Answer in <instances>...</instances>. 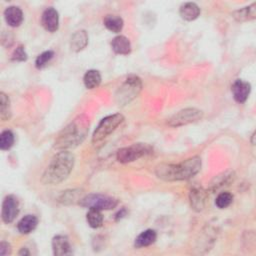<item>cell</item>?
Returning <instances> with one entry per match:
<instances>
[{"mask_svg":"<svg viewBox=\"0 0 256 256\" xmlns=\"http://www.w3.org/2000/svg\"><path fill=\"white\" fill-rule=\"evenodd\" d=\"M90 126L87 115L81 114L64 127L54 142V148L60 151L69 150L80 145L86 138Z\"/></svg>","mask_w":256,"mask_h":256,"instance_id":"cell-1","label":"cell"},{"mask_svg":"<svg viewBox=\"0 0 256 256\" xmlns=\"http://www.w3.org/2000/svg\"><path fill=\"white\" fill-rule=\"evenodd\" d=\"M201 169V158L194 156L178 164L163 163L156 167V175L165 181L188 180L195 176Z\"/></svg>","mask_w":256,"mask_h":256,"instance_id":"cell-2","label":"cell"},{"mask_svg":"<svg viewBox=\"0 0 256 256\" xmlns=\"http://www.w3.org/2000/svg\"><path fill=\"white\" fill-rule=\"evenodd\" d=\"M75 163L74 155L68 150H62L55 154L46 167L42 182L44 184L55 185L64 181L71 173Z\"/></svg>","mask_w":256,"mask_h":256,"instance_id":"cell-3","label":"cell"},{"mask_svg":"<svg viewBox=\"0 0 256 256\" xmlns=\"http://www.w3.org/2000/svg\"><path fill=\"white\" fill-rule=\"evenodd\" d=\"M142 89V81L136 75H129L115 93V100L119 106H125L138 96Z\"/></svg>","mask_w":256,"mask_h":256,"instance_id":"cell-4","label":"cell"},{"mask_svg":"<svg viewBox=\"0 0 256 256\" xmlns=\"http://www.w3.org/2000/svg\"><path fill=\"white\" fill-rule=\"evenodd\" d=\"M124 116L120 113L112 114L109 116L104 117L96 129L93 132L92 135V142L93 143H98L108 137L112 132L116 130V128L123 122Z\"/></svg>","mask_w":256,"mask_h":256,"instance_id":"cell-5","label":"cell"},{"mask_svg":"<svg viewBox=\"0 0 256 256\" xmlns=\"http://www.w3.org/2000/svg\"><path fill=\"white\" fill-rule=\"evenodd\" d=\"M79 204L83 207L89 209H97V210H110L117 206V199L102 195V194H88L81 198Z\"/></svg>","mask_w":256,"mask_h":256,"instance_id":"cell-6","label":"cell"},{"mask_svg":"<svg viewBox=\"0 0 256 256\" xmlns=\"http://www.w3.org/2000/svg\"><path fill=\"white\" fill-rule=\"evenodd\" d=\"M152 148L145 143H135L127 147H123L117 151L116 158L120 163H130L140 157L149 154Z\"/></svg>","mask_w":256,"mask_h":256,"instance_id":"cell-7","label":"cell"},{"mask_svg":"<svg viewBox=\"0 0 256 256\" xmlns=\"http://www.w3.org/2000/svg\"><path fill=\"white\" fill-rule=\"evenodd\" d=\"M203 117V112L196 108H185L174 115H172L167 123L171 127H180L190 123H194L199 121Z\"/></svg>","mask_w":256,"mask_h":256,"instance_id":"cell-8","label":"cell"},{"mask_svg":"<svg viewBox=\"0 0 256 256\" xmlns=\"http://www.w3.org/2000/svg\"><path fill=\"white\" fill-rule=\"evenodd\" d=\"M19 213V202L14 195H8L2 203V220L4 223H11Z\"/></svg>","mask_w":256,"mask_h":256,"instance_id":"cell-9","label":"cell"},{"mask_svg":"<svg viewBox=\"0 0 256 256\" xmlns=\"http://www.w3.org/2000/svg\"><path fill=\"white\" fill-rule=\"evenodd\" d=\"M189 201L194 211L200 212L204 209L207 201V192L201 186H193L189 192Z\"/></svg>","mask_w":256,"mask_h":256,"instance_id":"cell-10","label":"cell"},{"mask_svg":"<svg viewBox=\"0 0 256 256\" xmlns=\"http://www.w3.org/2000/svg\"><path fill=\"white\" fill-rule=\"evenodd\" d=\"M41 24L45 30L55 32L59 28V14L56 9L49 7L44 10L41 17Z\"/></svg>","mask_w":256,"mask_h":256,"instance_id":"cell-11","label":"cell"},{"mask_svg":"<svg viewBox=\"0 0 256 256\" xmlns=\"http://www.w3.org/2000/svg\"><path fill=\"white\" fill-rule=\"evenodd\" d=\"M231 90H232L233 97H234L235 101L238 103H244L250 94L251 85L248 82L237 79L233 83Z\"/></svg>","mask_w":256,"mask_h":256,"instance_id":"cell-12","label":"cell"},{"mask_svg":"<svg viewBox=\"0 0 256 256\" xmlns=\"http://www.w3.org/2000/svg\"><path fill=\"white\" fill-rule=\"evenodd\" d=\"M52 249H53V254L55 256L70 255L72 253L69 240L64 235H57V236L53 237Z\"/></svg>","mask_w":256,"mask_h":256,"instance_id":"cell-13","label":"cell"},{"mask_svg":"<svg viewBox=\"0 0 256 256\" xmlns=\"http://www.w3.org/2000/svg\"><path fill=\"white\" fill-rule=\"evenodd\" d=\"M6 23L11 27H18L23 21V12L18 6H9L4 10Z\"/></svg>","mask_w":256,"mask_h":256,"instance_id":"cell-14","label":"cell"},{"mask_svg":"<svg viewBox=\"0 0 256 256\" xmlns=\"http://www.w3.org/2000/svg\"><path fill=\"white\" fill-rule=\"evenodd\" d=\"M111 47L116 54L128 55L131 52V43L129 39L123 35L114 37L111 42Z\"/></svg>","mask_w":256,"mask_h":256,"instance_id":"cell-15","label":"cell"},{"mask_svg":"<svg viewBox=\"0 0 256 256\" xmlns=\"http://www.w3.org/2000/svg\"><path fill=\"white\" fill-rule=\"evenodd\" d=\"M179 14L182 19L186 21H193L200 15V8L196 3L187 2L180 6Z\"/></svg>","mask_w":256,"mask_h":256,"instance_id":"cell-16","label":"cell"},{"mask_svg":"<svg viewBox=\"0 0 256 256\" xmlns=\"http://www.w3.org/2000/svg\"><path fill=\"white\" fill-rule=\"evenodd\" d=\"M88 44V34L85 30L76 31L70 39V48L74 52L83 50Z\"/></svg>","mask_w":256,"mask_h":256,"instance_id":"cell-17","label":"cell"},{"mask_svg":"<svg viewBox=\"0 0 256 256\" xmlns=\"http://www.w3.org/2000/svg\"><path fill=\"white\" fill-rule=\"evenodd\" d=\"M38 224V219L35 215L28 214L21 218V220L17 224V229L21 234H29L32 232Z\"/></svg>","mask_w":256,"mask_h":256,"instance_id":"cell-18","label":"cell"},{"mask_svg":"<svg viewBox=\"0 0 256 256\" xmlns=\"http://www.w3.org/2000/svg\"><path fill=\"white\" fill-rule=\"evenodd\" d=\"M233 18L238 22H245L253 20L256 17V3H253L247 7L236 10L233 12Z\"/></svg>","mask_w":256,"mask_h":256,"instance_id":"cell-19","label":"cell"},{"mask_svg":"<svg viewBox=\"0 0 256 256\" xmlns=\"http://www.w3.org/2000/svg\"><path fill=\"white\" fill-rule=\"evenodd\" d=\"M157 238V234L155 230L152 229H147L143 232H141L135 239L134 245L137 248H141V247H146L149 246L151 244H153L155 242Z\"/></svg>","mask_w":256,"mask_h":256,"instance_id":"cell-20","label":"cell"},{"mask_svg":"<svg viewBox=\"0 0 256 256\" xmlns=\"http://www.w3.org/2000/svg\"><path fill=\"white\" fill-rule=\"evenodd\" d=\"M234 179V172L233 171H226L223 172L213 178V180L210 183L209 189L211 191H215L225 185H228L231 181Z\"/></svg>","mask_w":256,"mask_h":256,"instance_id":"cell-21","label":"cell"},{"mask_svg":"<svg viewBox=\"0 0 256 256\" xmlns=\"http://www.w3.org/2000/svg\"><path fill=\"white\" fill-rule=\"evenodd\" d=\"M84 85L87 89H94L98 87L101 83V75L98 70H88L83 77Z\"/></svg>","mask_w":256,"mask_h":256,"instance_id":"cell-22","label":"cell"},{"mask_svg":"<svg viewBox=\"0 0 256 256\" xmlns=\"http://www.w3.org/2000/svg\"><path fill=\"white\" fill-rule=\"evenodd\" d=\"M103 22L105 27L114 33H119L124 25L123 19L118 15H107Z\"/></svg>","mask_w":256,"mask_h":256,"instance_id":"cell-23","label":"cell"},{"mask_svg":"<svg viewBox=\"0 0 256 256\" xmlns=\"http://www.w3.org/2000/svg\"><path fill=\"white\" fill-rule=\"evenodd\" d=\"M11 117V107L10 100L8 96L4 93H0V118L2 121H7Z\"/></svg>","mask_w":256,"mask_h":256,"instance_id":"cell-24","label":"cell"},{"mask_svg":"<svg viewBox=\"0 0 256 256\" xmlns=\"http://www.w3.org/2000/svg\"><path fill=\"white\" fill-rule=\"evenodd\" d=\"M86 220L90 227L99 228L103 224V216L100 210L97 209H89L86 214Z\"/></svg>","mask_w":256,"mask_h":256,"instance_id":"cell-25","label":"cell"},{"mask_svg":"<svg viewBox=\"0 0 256 256\" xmlns=\"http://www.w3.org/2000/svg\"><path fill=\"white\" fill-rule=\"evenodd\" d=\"M82 197H80V190H66L63 191L61 196L59 197V202L62 204H73L75 202H79Z\"/></svg>","mask_w":256,"mask_h":256,"instance_id":"cell-26","label":"cell"},{"mask_svg":"<svg viewBox=\"0 0 256 256\" xmlns=\"http://www.w3.org/2000/svg\"><path fill=\"white\" fill-rule=\"evenodd\" d=\"M14 144V134L10 130H4L0 134V148L1 150H8Z\"/></svg>","mask_w":256,"mask_h":256,"instance_id":"cell-27","label":"cell"},{"mask_svg":"<svg viewBox=\"0 0 256 256\" xmlns=\"http://www.w3.org/2000/svg\"><path fill=\"white\" fill-rule=\"evenodd\" d=\"M233 201V195L229 192H221L216 200H215V205L220 208V209H224L226 207H228Z\"/></svg>","mask_w":256,"mask_h":256,"instance_id":"cell-28","label":"cell"},{"mask_svg":"<svg viewBox=\"0 0 256 256\" xmlns=\"http://www.w3.org/2000/svg\"><path fill=\"white\" fill-rule=\"evenodd\" d=\"M53 56H54L53 51H51V50L44 51L43 53H41L40 55L37 56V58L35 60V66L38 69H42L43 67H45L48 64V62L53 58Z\"/></svg>","mask_w":256,"mask_h":256,"instance_id":"cell-29","label":"cell"},{"mask_svg":"<svg viewBox=\"0 0 256 256\" xmlns=\"http://www.w3.org/2000/svg\"><path fill=\"white\" fill-rule=\"evenodd\" d=\"M12 60L14 61H26L28 56H27V53L25 52V49L22 45H19L17 46V48L13 51L12 53Z\"/></svg>","mask_w":256,"mask_h":256,"instance_id":"cell-30","label":"cell"},{"mask_svg":"<svg viewBox=\"0 0 256 256\" xmlns=\"http://www.w3.org/2000/svg\"><path fill=\"white\" fill-rule=\"evenodd\" d=\"M11 254V246L9 243L2 241L0 243V255H9Z\"/></svg>","mask_w":256,"mask_h":256,"instance_id":"cell-31","label":"cell"},{"mask_svg":"<svg viewBox=\"0 0 256 256\" xmlns=\"http://www.w3.org/2000/svg\"><path fill=\"white\" fill-rule=\"evenodd\" d=\"M19 255H30V252L27 250V248H21V250L19 251Z\"/></svg>","mask_w":256,"mask_h":256,"instance_id":"cell-32","label":"cell"}]
</instances>
